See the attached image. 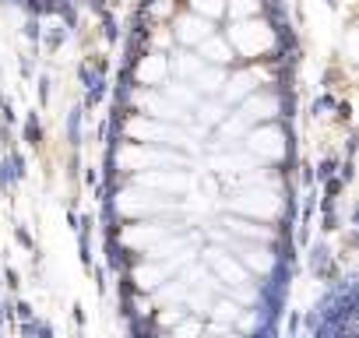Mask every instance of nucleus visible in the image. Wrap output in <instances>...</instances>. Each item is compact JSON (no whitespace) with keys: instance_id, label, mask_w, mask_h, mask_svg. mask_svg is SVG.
I'll return each mask as SVG.
<instances>
[{"instance_id":"3","label":"nucleus","mask_w":359,"mask_h":338,"mask_svg":"<svg viewBox=\"0 0 359 338\" xmlns=\"http://www.w3.org/2000/svg\"><path fill=\"white\" fill-rule=\"evenodd\" d=\"M0 338H8V334H4V310H0Z\"/></svg>"},{"instance_id":"1","label":"nucleus","mask_w":359,"mask_h":338,"mask_svg":"<svg viewBox=\"0 0 359 338\" xmlns=\"http://www.w3.org/2000/svg\"><path fill=\"white\" fill-rule=\"evenodd\" d=\"M275 0H141L106 148L123 338H282L292 278Z\"/></svg>"},{"instance_id":"2","label":"nucleus","mask_w":359,"mask_h":338,"mask_svg":"<svg viewBox=\"0 0 359 338\" xmlns=\"http://www.w3.org/2000/svg\"><path fill=\"white\" fill-rule=\"evenodd\" d=\"M306 338H359V278L338 282L310 313Z\"/></svg>"}]
</instances>
